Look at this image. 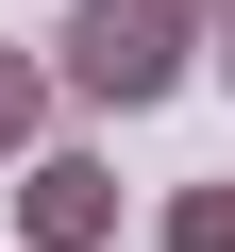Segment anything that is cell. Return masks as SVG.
I'll list each match as a JSON object with an SVG mask.
<instances>
[{
  "mask_svg": "<svg viewBox=\"0 0 235 252\" xmlns=\"http://www.w3.org/2000/svg\"><path fill=\"white\" fill-rule=\"evenodd\" d=\"M185 51H202V17H168V0H67L51 84H67L84 118H151V101L185 84Z\"/></svg>",
  "mask_w": 235,
  "mask_h": 252,
  "instance_id": "cell-1",
  "label": "cell"
},
{
  "mask_svg": "<svg viewBox=\"0 0 235 252\" xmlns=\"http://www.w3.org/2000/svg\"><path fill=\"white\" fill-rule=\"evenodd\" d=\"M17 235H34V252H118V168H101L84 135H34V152H17Z\"/></svg>",
  "mask_w": 235,
  "mask_h": 252,
  "instance_id": "cell-2",
  "label": "cell"
},
{
  "mask_svg": "<svg viewBox=\"0 0 235 252\" xmlns=\"http://www.w3.org/2000/svg\"><path fill=\"white\" fill-rule=\"evenodd\" d=\"M51 118H67V84H51V51H17V34H0V168H17V152L51 135Z\"/></svg>",
  "mask_w": 235,
  "mask_h": 252,
  "instance_id": "cell-3",
  "label": "cell"
},
{
  "mask_svg": "<svg viewBox=\"0 0 235 252\" xmlns=\"http://www.w3.org/2000/svg\"><path fill=\"white\" fill-rule=\"evenodd\" d=\"M151 252H235V185H168V219H151Z\"/></svg>",
  "mask_w": 235,
  "mask_h": 252,
  "instance_id": "cell-4",
  "label": "cell"
},
{
  "mask_svg": "<svg viewBox=\"0 0 235 252\" xmlns=\"http://www.w3.org/2000/svg\"><path fill=\"white\" fill-rule=\"evenodd\" d=\"M202 51H218V84H235V0H218V17H202Z\"/></svg>",
  "mask_w": 235,
  "mask_h": 252,
  "instance_id": "cell-5",
  "label": "cell"
},
{
  "mask_svg": "<svg viewBox=\"0 0 235 252\" xmlns=\"http://www.w3.org/2000/svg\"><path fill=\"white\" fill-rule=\"evenodd\" d=\"M168 17H218V0H168Z\"/></svg>",
  "mask_w": 235,
  "mask_h": 252,
  "instance_id": "cell-6",
  "label": "cell"
}]
</instances>
